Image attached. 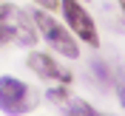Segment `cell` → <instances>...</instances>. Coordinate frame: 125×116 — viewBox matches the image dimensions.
<instances>
[{
	"mask_svg": "<svg viewBox=\"0 0 125 116\" xmlns=\"http://www.w3.org/2000/svg\"><path fill=\"white\" fill-rule=\"evenodd\" d=\"M0 45H37V28L31 23V14L6 0H0Z\"/></svg>",
	"mask_w": 125,
	"mask_h": 116,
	"instance_id": "cell-1",
	"label": "cell"
},
{
	"mask_svg": "<svg viewBox=\"0 0 125 116\" xmlns=\"http://www.w3.org/2000/svg\"><path fill=\"white\" fill-rule=\"evenodd\" d=\"M31 23H34L37 34L46 40L54 51H60V54L68 57V60H80V43H77V37H74L65 26H60L46 9H37V11L31 14Z\"/></svg>",
	"mask_w": 125,
	"mask_h": 116,
	"instance_id": "cell-2",
	"label": "cell"
},
{
	"mask_svg": "<svg viewBox=\"0 0 125 116\" xmlns=\"http://www.w3.org/2000/svg\"><path fill=\"white\" fill-rule=\"evenodd\" d=\"M40 105L37 91L17 77H0V110L9 116L31 113Z\"/></svg>",
	"mask_w": 125,
	"mask_h": 116,
	"instance_id": "cell-3",
	"label": "cell"
},
{
	"mask_svg": "<svg viewBox=\"0 0 125 116\" xmlns=\"http://www.w3.org/2000/svg\"><path fill=\"white\" fill-rule=\"evenodd\" d=\"M62 11V20H65V28L80 40V43H85L88 48H100V31H97V23H94V17L88 14V9L83 0H60Z\"/></svg>",
	"mask_w": 125,
	"mask_h": 116,
	"instance_id": "cell-4",
	"label": "cell"
},
{
	"mask_svg": "<svg viewBox=\"0 0 125 116\" xmlns=\"http://www.w3.org/2000/svg\"><path fill=\"white\" fill-rule=\"evenodd\" d=\"M26 65H29L40 79H48V82H62V85H68L71 79H74V74H71L68 68H62L54 57L43 54V51H31V54L26 57Z\"/></svg>",
	"mask_w": 125,
	"mask_h": 116,
	"instance_id": "cell-5",
	"label": "cell"
},
{
	"mask_svg": "<svg viewBox=\"0 0 125 116\" xmlns=\"http://www.w3.org/2000/svg\"><path fill=\"white\" fill-rule=\"evenodd\" d=\"M60 110H62V113H65V116H100V113H97V108H91L88 102L77 99L74 93H71L68 99H65V102H62V105H60Z\"/></svg>",
	"mask_w": 125,
	"mask_h": 116,
	"instance_id": "cell-6",
	"label": "cell"
},
{
	"mask_svg": "<svg viewBox=\"0 0 125 116\" xmlns=\"http://www.w3.org/2000/svg\"><path fill=\"white\" fill-rule=\"evenodd\" d=\"M31 3H37V9H46V11H54L60 6V0H31Z\"/></svg>",
	"mask_w": 125,
	"mask_h": 116,
	"instance_id": "cell-7",
	"label": "cell"
},
{
	"mask_svg": "<svg viewBox=\"0 0 125 116\" xmlns=\"http://www.w3.org/2000/svg\"><path fill=\"white\" fill-rule=\"evenodd\" d=\"M117 3H119V6H122V3H125V0H117Z\"/></svg>",
	"mask_w": 125,
	"mask_h": 116,
	"instance_id": "cell-8",
	"label": "cell"
},
{
	"mask_svg": "<svg viewBox=\"0 0 125 116\" xmlns=\"http://www.w3.org/2000/svg\"><path fill=\"white\" fill-rule=\"evenodd\" d=\"M83 3H91V0H83Z\"/></svg>",
	"mask_w": 125,
	"mask_h": 116,
	"instance_id": "cell-9",
	"label": "cell"
}]
</instances>
